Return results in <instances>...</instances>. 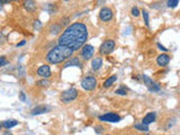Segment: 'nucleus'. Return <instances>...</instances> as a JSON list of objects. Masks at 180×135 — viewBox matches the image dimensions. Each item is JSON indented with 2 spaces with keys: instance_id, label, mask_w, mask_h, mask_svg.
<instances>
[{
  "instance_id": "obj_1",
  "label": "nucleus",
  "mask_w": 180,
  "mask_h": 135,
  "mask_svg": "<svg viewBox=\"0 0 180 135\" xmlns=\"http://www.w3.org/2000/svg\"><path fill=\"white\" fill-rule=\"evenodd\" d=\"M88 40V28L84 23L75 22L69 25L59 36V45L70 47L73 51L82 49Z\"/></svg>"
},
{
  "instance_id": "obj_2",
  "label": "nucleus",
  "mask_w": 180,
  "mask_h": 135,
  "mask_svg": "<svg viewBox=\"0 0 180 135\" xmlns=\"http://www.w3.org/2000/svg\"><path fill=\"white\" fill-rule=\"evenodd\" d=\"M73 53H75V51L70 47L63 45H56L49 51L45 59H46L47 63H50V64H60L63 61L68 60L69 58H71Z\"/></svg>"
},
{
  "instance_id": "obj_3",
  "label": "nucleus",
  "mask_w": 180,
  "mask_h": 135,
  "mask_svg": "<svg viewBox=\"0 0 180 135\" xmlns=\"http://www.w3.org/2000/svg\"><path fill=\"white\" fill-rule=\"evenodd\" d=\"M81 87L84 88V90H87V91H92V90L96 89L97 87V80L95 77L92 76H87V77H84L81 81Z\"/></svg>"
},
{
  "instance_id": "obj_4",
  "label": "nucleus",
  "mask_w": 180,
  "mask_h": 135,
  "mask_svg": "<svg viewBox=\"0 0 180 135\" xmlns=\"http://www.w3.org/2000/svg\"><path fill=\"white\" fill-rule=\"evenodd\" d=\"M115 49V41L113 40H106L103 42V44L99 47V53L103 55H107L109 53H112Z\"/></svg>"
},
{
  "instance_id": "obj_5",
  "label": "nucleus",
  "mask_w": 180,
  "mask_h": 135,
  "mask_svg": "<svg viewBox=\"0 0 180 135\" xmlns=\"http://www.w3.org/2000/svg\"><path fill=\"white\" fill-rule=\"evenodd\" d=\"M78 97V90L75 88H70V89L65 90L61 94V101L63 102H70V101L75 100V98Z\"/></svg>"
},
{
  "instance_id": "obj_6",
  "label": "nucleus",
  "mask_w": 180,
  "mask_h": 135,
  "mask_svg": "<svg viewBox=\"0 0 180 135\" xmlns=\"http://www.w3.org/2000/svg\"><path fill=\"white\" fill-rule=\"evenodd\" d=\"M142 80H143V82H144V85L146 86V88L149 89V91L158 92L161 89L160 85H159L158 82L153 81V79H151V78L148 77V76H142Z\"/></svg>"
},
{
  "instance_id": "obj_7",
  "label": "nucleus",
  "mask_w": 180,
  "mask_h": 135,
  "mask_svg": "<svg viewBox=\"0 0 180 135\" xmlns=\"http://www.w3.org/2000/svg\"><path fill=\"white\" fill-rule=\"evenodd\" d=\"M93 53H95V47L92 45H90V44H84L82 46V49H81L80 55L84 61H88L93 56Z\"/></svg>"
},
{
  "instance_id": "obj_8",
  "label": "nucleus",
  "mask_w": 180,
  "mask_h": 135,
  "mask_svg": "<svg viewBox=\"0 0 180 135\" xmlns=\"http://www.w3.org/2000/svg\"><path fill=\"white\" fill-rule=\"evenodd\" d=\"M99 120L101 122H109V123H117L121 120V116L115 113H106L99 116Z\"/></svg>"
},
{
  "instance_id": "obj_9",
  "label": "nucleus",
  "mask_w": 180,
  "mask_h": 135,
  "mask_svg": "<svg viewBox=\"0 0 180 135\" xmlns=\"http://www.w3.org/2000/svg\"><path fill=\"white\" fill-rule=\"evenodd\" d=\"M113 10L108 7H103L99 11V18L103 22H110L113 19Z\"/></svg>"
},
{
  "instance_id": "obj_10",
  "label": "nucleus",
  "mask_w": 180,
  "mask_h": 135,
  "mask_svg": "<svg viewBox=\"0 0 180 135\" xmlns=\"http://www.w3.org/2000/svg\"><path fill=\"white\" fill-rule=\"evenodd\" d=\"M70 67H78L79 69H82V63H81L80 59L78 58V56H73L72 59H69L68 61L63 64V69Z\"/></svg>"
},
{
  "instance_id": "obj_11",
  "label": "nucleus",
  "mask_w": 180,
  "mask_h": 135,
  "mask_svg": "<svg viewBox=\"0 0 180 135\" xmlns=\"http://www.w3.org/2000/svg\"><path fill=\"white\" fill-rule=\"evenodd\" d=\"M169 62H170V56L168 55L167 53H162L156 58V63H158L159 67H165V65L169 64Z\"/></svg>"
},
{
  "instance_id": "obj_12",
  "label": "nucleus",
  "mask_w": 180,
  "mask_h": 135,
  "mask_svg": "<svg viewBox=\"0 0 180 135\" xmlns=\"http://www.w3.org/2000/svg\"><path fill=\"white\" fill-rule=\"evenodd\" d=\"M51 111V107L50 106H45V105H40V106H36L35 108L32 109V115H41V114H45L47 111Z\"/></svg>"
},
{
  "instance_id": "obj_13",
  "label": "nucleus",
  "mask_w": 180,
  "mask_h": 135,
  "mask_svg": "<svg viewBox=\"0 0 180 135\" xmlns=\"http://www.w3.org/2000/svg\"><path fill=\"white\" fill-rule=\"evenodd\" d=\"M37 74L40 77H43L44 79H47V78L51 77V69L49 65H42L37 69Z\"/></svg>"
},
{
  "instance_id": "obj_14",
  "label": "nucleus",
  "mask_w": 180,
  "mask_h": 135,
  "mask_svg": "<svg viewBox=\"0 0 180 135\" xmlns=\"http://www.w3.org/2000/svg\"><path fill=\"white\" fill-rule=\"evenodd\" d=\"M155 118H156V114L154 111H151V113H148L144 116V118L142 120V123L149 126L150 124H152L153 122H155Z\"/></svg>"
},
{
  "instance_id": "obj_15",
  "label": "nucleus",
  "mask_w": 180,
  "mask_h": 135,
  "mask_svg": "<svg viewBox=\"0 0 180 135\" xmlns=\"http://www.w3.org/2000/svg\"><path fill=\"white\" fill-rule=\"evenodd\" d=\"M103 65V58L101 56H97V58L92 59L91 61V68L93 71H98Z\"/></svg>"
},
{
  "instance_id": "obj_16",
  "label": "nucleus",
  "mask_w": 180,
  "mask_h": 135,
  "mask_svg": "<svg viewBox=\"0 0 180 135\" xmlns=\"http://www.w3.org/2000/svg\"><path fill=\"white\" fill-rule=\"evenodd\" d=\"M16 125H18V120H3L2 123H1V127H3V128L6 129L11 128V127H14Z\"/></svg>"
},
{
  "instance_id": "obj_17",
  "label": "nucleus",
  "mask_w": 180,
  "mask_h": 135,
  "mask_svg": "<svg viewBox=\"0 0 180 135\" xmlns=\"http://www.w3.org/2000/svg\"><path fill=\"white\" fill-rule=\"evenodd\" d=\"M24 6H25L26 10L29 12H34L36 10V7H37L36 6V2L33 1V0H27V1H25Z\"/></svg>"
},
{
  "instance_id": "obj_18",
  "label": "nucleus",
  "mask_w": 180,
  "mask_h": 135,
  "mask_svg": "<svg viewBox=\"0 0 180 135\" xmlns=\"http://www.w3.org/2000/svg\"><path fill=\"white\" fill-rule=\"evenodd\" d=\"M50 32H51V34H53V35H56V34H59L60 32H62V25H61V24H58V23H54V24L51 25Z\"/></svg>"
},
{
  "instance_id": "obj_19",
  "label": "nucleus",
  "mask_w": 180,
  "mask_h": 135,
  "mask_svg": "<svg viewBox=\"0 0 180 135\" xmlns=\"http://www.w3.org/2000/svg\"><path fill=\"white\" fill-rule=\"evenodd\" d=\"M134 128L137 129V131H140V132H144V133L149 132V126L145 125V124H143V123L134 124Z\"/></svg>"
},
{
  "instance_id": "obj_20",
  "label": "nucleus",
  "mask_w": 180,
  "mask_h": 135,
  "mask_svg": "<svg viewBox=\"0 0 180 135\" xmlns=\"http://www.w3.org/2000/svg\"><path fill=\"white\" fill-rule=\"evenodd\" d=\"M116 80H117V76H112V77H109L108 79H107L105 82H104V87H105V88H109V87L112 86L113 83L115 82Z\"/></svg>"
},
{
  "instance_id": "obj_21",
  "label": "nucleus",
  "mask_w": 180,
  "mask_h": 135,
  "mask_svg": "<svg viewBox=\"0 0 180 135\" xmlns=\"http://www.w3.org/2000/svg\"><path fill=\"white\" fill-rule=\"evenodd\" d=\"M142 16H143V20L145 23L146 27H150V17H149V12L146 11L145 9L142 10Z\"/></svg>"
},
{
  "instance_id": "obj_22",
  "label": "nucleus",
  "mask_w": 180,
  "mask_h": 135,
  "mask_svg": "<svg viewBox=\"0 0 180 135\" xmlns=\"http://www.w3.org/2000/svg\"><path fill=\"white\" fill-rule=\"evenodd\" d=\"M46 10L49 11V14L53 15V14H55V12H56L58 8H56V6L54 5V3H49V5L46 6Z\"/></svg>"
},
{
  "instance_id": "obj_23",
  "label": "nucleus",
  "mask_w": 180,
  "mask_h": 135,
  "mask_svg": "<svg viewBox=\"0 0 180 135\" xmlns=\"http://www.w3.org/2000/svg\"><path fill=\"white\" fill-rule=\"evenodd\" d=\"M179 1L180 0H167V7L168 8H176Z\"/></svg>"
},
{
  "instance_id": "obj_24",
  "label": "nucleus",
  "mask_w": 180,
  "mask_h": 135,
  "mask_svg": "<svg viewBox=\"0 0 180 135\" xmlns=\"http://www.w3.org/2000/svg\"><path fill=\"white\" fill-rule=\"evenodd\" d=\"M36 85L40 87H47L50 86V81H47L46 79H43V80H40V81H37L36 82Z\"/></svg>"
},
{
  "instance_id": "obj_25",
  "label": "nucleus",
  "mask_w": 180,
  "mask_h": 135,
  "mask_svg": "<svg viewBox=\"0 0 180 135\" xmlns=\"http://www.w3.org/2000/svg\"><path fill=\"white\" fill-rule=\"evenodd\" d=\"M115 92H116V95H121V96H126V95H127V91L125 90V87L124 86H122L121 88L116 90Z\"/></svg>"
},
{
  "instance_id": "obj_26",
  "label": "nucleus",
  "mask_w": 180,
  "mask_h": 135,
  "mask_svg": "<svg viewBox=\"0 0 180 135\" xmlns=\"http://www.w3.org/2000/svg\"><path fill=\"white\" fill-rule=\"evenodd\" d=\"M131 12H132V15H133L134 17H139V16H140V9H139L136 6L132 7V10H131Z\"/></svg>"
},
{
  "instance_id": "obj_27",
  "label": "nucleus",
  "mask_w": 180,
  "mask_h": 135,
  "mask_svg": "<svg viewBox=\"0 0 180 135\" xmlns=\"http://www.w3.org/2000/svg\"><path fill=\"white\" fill-rule=\"evenodd\" d=\"M6 64H9V62L7 61L5 56H1V58H0V67L2 68V67H5Z\"/></svg>"
},
{
  "instance_id": "obj_28",
  "label": "nucleus",
  "mask_w": 180,
  "mask_h": 135,
  "mask_svg": "<svg viewBox=\"0 0 180 135\" xmlns=\"http://www.w3.org/2000/svg\"><path fill=\"white\" fill-rule=\"evenodd\" d=\"M69 22H70V18H68V17H64V18L61 19V25H68Z\"/></svg>"
},
{
  "instance_id": "obj_29",
  "label": "nucleus",
  "mask_w": 180,
  "mask_h": 135,
  "mask_svg": "<svg viewBox=\"0 0 180 135\" xmlns=\"http://www.w3.org/2000/svg\"><path fill=\"white\" fill-rule=\"evenodd\" d=\"M103 129H104V127H101V126H97V127H95V131H96L97 134H101V133L104 132Z\"/></svg>"
},
{
  "instance_id": "obj_30",
  "label": "nucleus",
  "mask_w": 180,
  "mask_h": 135,
  "mask_svg": "<svg viewBox=\"0 0 180 135\" xmlns=\"http://www.w3.org/2000/svg\"><path fill=\"white\" fill-rule=\"evenodd\" d=\"M19 99L22 101H26V96L23 91H20V94H19Z\"/></svg>"
},
{
  "instance_id": "obj_31",
  "label": "nucleus",
  "mask_w": 180,
  "mask_h": 135,
  "mask_svg": "<svg viewBox=\"0 0 180 135\" xmlns=\"http://www.w3.org/2000/svg\"><path fill=\"white\" fill-rule=\"evenodd\" d=\"M158 47H159L160 50H161L162 52H168V49H167V47H165V46H162L160 43H158Z\"/></svg>"
},
{
  "instance_id": "obj_32",
  "label": "nucleus",
  "mask_w": 180,
  "mask_h": 135,
  "mask_svg": "<svg viewBox=\"0 0 180 135\" xmlns=\"http://www.w3.org/2000/svg\"><path fill=\"white\" fill-rule=\"evenodd\" d=\"M25 44H26V41H25V40H23L22 42H19V43L17 44V45H16V46H17V47H20V46L25 45Z\"/></svg>"
},
{
  "instance_id": "obj_33",
  "label": "nucleus",
  "mask_w": 180,
  "mask_h": 135,
  "mask_svg": "<svg viewBox=\"0 0 180 135\" xmlns=\"http://www.w3.org/2000/svg\"><path fill=\"white\" fill-rule=\"evenodd\" d=\"M34 26H35V28H40V27H41V22H40V20H37V22H35V25H34Z\"/></svg>"
},
{
  "instance_id": "obj_34",
  "label": "nucleus",
  "mask_w": 180,
  "mask_h": 135,
  "mask_svg": "<svg viewBox=\"0 0 180 135\" xmlns=\"http://www.w3.org/2000/svg\"><path fill=\"white\" fill-rule=\"evenodd\" d=\"M2 135H13V133L10 132V131H3Z\"/></svg>"
},
{
  "instance_id": "obj_35",
  "label": "nucleus",
  "mask_w": 180,
  "mask_h": 135,
  "mask_svg": "<svg viewBox=\"0 0 180 135\" xmlns=\"http://www.w3.org/2000/svg\"><path fill=\"white\" fill-rule=\"evenodd\" d=\"M1 1V3H7V2H9L10 0H0Z\"/></svg>"
},
{
  "instance_id": "obj_36",
  "label": "nucleus",
  "mask_w": 180,
  "mask_h": 135,
  "mask_svg": "<svg viewBox=\"0 0 180 135\" xmlns=\"http://www.w3.org/2000/svg\"><path fill=\"white\" fill-rule=\"evenodd\" d=\"M10 1H17V0H10Z\"/></svg>"
},
{
  "instance_id": "obj_37",
  "label": "nucleus",
  "mask_w": 180,
  "mask_h": 135,
  "mask_svg": "<svg viewBox=\"0 0 180 135\" xmlns=\"http://www.w3.org/2000/svg\"><path fill=\"white\" fill-rule=\"evenodd\" d=\"M144 135H151V134H148V133H146V134H144Z\"/></svg>"
},
{
  "instance_id": "obj_38",
  "label": "nucleus",
  "mask_w": 180,
  "mask_h": 135,
  "mask_svg": "<svg viewBox=\"0 0 180 135\" xmlns=\"http://www.w3.org/2000/svg\"><path fill=\"white\" fill-rule=\"evenodd\" d=\"M64 1H69V0H64Z\"/></svg>"
},
{
  "instance_id": "obj_39",
  "label": "nucleus",
  "mask_w": 180,
  "mask_h": 135,
  "mask_svg": "<svg viewBox=\"0 0 180 135\" xmlns=\"http://www.w3.org/2000/svg\"><path fill=\"white\" fill-rule=\"evenodd\" d=\"M25 1H27V0H25Z\"/></svg>"
}]
</instances>
